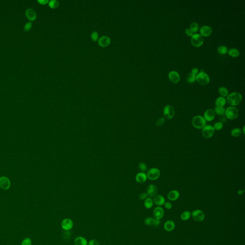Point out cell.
I'll return each mask as SVG.
<instances>
[{
	"label": "cell",
	"mask_w": 245,
	"mask_h": 245,
	"mask_svg": "<svg viewBox=\"0 0 245 245\" xmlns=\"http://www.w3.org/2000/svg\"><path fill=\"white\" fill-rule=\"evenodd\" d=\"M227 102L231 106L238 105L242 101V96L238 92H233L227 96Z\"/></svg>",
	"instance_id": "cell-1"
},
{
	"label": "cell",
	"mask_w": 245,
	"mask_h": 245,
	"mask_svg": "<svg viewBox=\"0 0 245 245\" xmlns=\"http://www.w3.org/2000/svg\"><path fill=\"white\" fill-rule=\"evenodd\" d=\"M192 124L194 128L197 129H202L207 124L204 117L201 115H196L192 118Z\"/></svg>",
	"instance_id": "cell-2"
},
{
	"label": "cell",
	"mask_w": 245,
	"mask_h": 245,
	"mask_svg": "<svg viewBox=\"0 0 245 245\" xmlns=\"http://www.w3.org/2000/svg\"><path fill=\"white\" fill-rule=\"evenodd\" d=\"M225 115L228 119L232 120L237 119L239 115V111L235 106H230L225 109Z\"/></svg>",
	"instance_id": "cell-3"
},
{
	"label": "cell",
	"mask_w": 245,
	"mask_h": 245,
	"mask_svg": "<svg viewBox=\"0 0 245 245\" xmlns=\"http://www.w3.org/2000/svg\"><path fill=\"white\" fill-rule=\"evenodd\" d=\"M191 37V43L194 47H200L204 44V38L201 34H194Z\"/></svg>",
	"instance_id": "cell-4"
},
{
	"label": "cell",
	"mask_w": 245,
	"mask_h": 245,
	"mask_svg": "<svg viewBox=\"0 0 245 245\" xmlns=\"http://www.w3.org/2000/svg\"><path fill=\"white\" fill-rule=\"evenodd\" d=\"M196 80L202 85L208 84L210 82V78L205 72H200L197 75Z\"/></svg>",
	"instance_id": "cell-5"
},
{
	"label": "cell",
	"mask_w": 245,
	"mask_h": 245,
	"mask_svg": "<svg viewBox=\"0 0 245 245\" xmlns=\"http://www.w3.org/2000/svg\"><path fill=\"white\" fill-rule=\"evenodd\" d=\"M146 175L148 179L151 181H155L161 176V171L158 168H151L147 171Z\"/></svg>",
	"instance_id": "cell-6"
},
{
	"label": "cell",
	"mask_w": 245,
	"mask_h": 245,
	"mask_svg": "<svg viewBox=\"0 0 245 245\" xmlns=\"http://www.w3.org/2000/svg\"><path fill=\"white\" fill-rule=\"evenodd\" d=\"M215 131L214 128L211 125H206L202 129V134L204 138L206 139H209L212 138L214 134Z\"/></svg>",
	"instance_id": "cell-7"
},
{
	"label": "cell",
	"mask_w": 245,
	"mask_h": 245,
	"mask_svg": "<svg viewBox=\"0 0 245 245\" xmlns=\"http://www.w3.org/2000/svg\"><path fill=\"white\" fill-rule=\"evenodd\" d=\"M191 216L193 219L197 222H201L204 221L205 218V215L203 211L201 210H195L191 213Z\"/></svg>",
	"instance_id": "cell-8"
},
{
	"label": "cell",
	"mask_w": 245,
	"mask_h": 245,
	"mask_svg": "<svg viewBox=\"0 0 245 245\" xmlns=\"http://www.w3.org/2000/svg\"><path fill=\"white\" fill-rule=\"evenodd\" d=\"M175 115V110L172 106L167 105L164 108L163 115L165 118L168 119H172Z\"/></svg>",
	"instance_id": "cell-9"
},
{
	"label": "cell",
	"mask_w": 245,
	"mask_h": 245,
	"mask_svg": "<svg viewBox=\"0 0 245 245\" xmlns=\"http://www.w3.org/2000/svg\"><path fill=\"white\" fill-rule=\"evenodd\" d=\"M11 186L10 180L6 177H0V188L2 189L6 190L9 189Z\"/></svg>",
	"instance_id": "cell-10"
},
{
	"label": "cell",
	"mask_w": 245,
	"mask_h": 245,
	"mask_svg": "<svg viewBox=\"0 0 245 245\" xmlns=\"http://www.w3.org/2000/svg\"><path fill=\"white\" fill-rule=\"evenodd\" d=\"M61 225L62 229L66 231H69L73 227V221L70 218H65L62 221Z\"/></svg>",
	"instance_id": "cell-11"
},
{
	"label": "cell",
	"mask_w": 245,
	"mask_h": 245,
	"mask_svg": "<svg viewBox=\"0 0 245 245\" xmlns=\"http://www.w3.org/2000/svg\"><path fill=\"white\" fill-rule=\"evenodd\" d=\"M215 117V113L212 109H208L204 113V118L207 122H211L214 120Z\"/></svg>",
	"instance_id": "cell-12"
},
{
	"label": "cell",
	"mask_w": 245,
	"mask_h": 245,
	"mask_svg": "<svg viewBox=\"0 0 245 245\" xmlns=\"http://www.w3.org/2000/svg\"><path fill=\"white\" fill-rule=\"evenodd\" d=\"M154 218L156 219L161 220L164 215V211L161 207H157L153 210Z\"/></svg>",
	"instance_id": "cell-13"
},
{
	"label": "cell",
	"mask_w": 245,
	"mask_h": 245,
	"mask_svg": "<svg viewBox=\"0 0 245 245\" xmlns=\"http://www.w3.org/2000/svg\"><path fill=\"white\" fill-rule=\"evenodd\" d=\"M144 223L146 225L157 227L159 226L161 224V221L160 220L156 219L153 217H148L145 219Z\"/></svg>",
	"instance_id": "cell-14"
},
{
	"label": "cell",
	"mask_w": 245,
	"mask_h": 245,
	"mask_svg": "<svg viewBox=\"0 0 245 245\" xmlns=\"http://www.w3.org/2000/svg\"><path fill=\"white\" fill-rule=\"evenodd\" d=\"M169 80L172 83H178L180 80V76L177 72L175 71H171L169 73Z\"/></svg>",
	"instance_id": "cell-15"
},
{
	"label": "cell",
	"mask_w": 245,
	"mask_h": 245,
	"mask_svg": "<svg viewBox=\"0 0 245 245\" xmlns=\"http://www.w3.org/2000/svg\"><path fill=\"white\" fill-rule=\"evenodd\" d=\"M200 33L202 37H207L210 36L212 33V29L209 26H204L200 28Z\"/></svg>",
	"instance_id": "cell-16"
},
{
	"label": "cell",
	"mask_w": 245,
	"mask_h": 245,
	"mask_svg": "<svg viewBox=\"0 0 245 245\" xmlns=\"http://www.w3.org/2000/svg\"><path fill=\"white\" fill-rule=\"evenodd\" d=\"M146 192V194H148V195L149 197H154L157 195L158 189L155 185L151 184L148 187Z\"/></svg>",
	"instance_id": "cell-17"
},
{
	"label": "cell",
	"mask_w": 245,
	"mask_h": 245,
	"mask_svg": "<svg viewBox=\"0 0 245 245\" xmlns=\"http://www.w3.org/2000/svg\"><path fill=\"white\" fill-rule=\"evenodd\" d=\"M180 192L177 190H172L168 193L167 197L168 199L171 201H175L179 199L180 197Z\"/></svg>",
	"instance_id": "cell-18"
},
{
	"label": "cell",
	"mask_w": 245,
	"mask_h": 245,
	"mask_svg": "<svg viewBox=\"0 0 245 245\" xmlns=\"http://www.w3.org/2000/svg\"><path fill=\"white\" fill-rule=\"evenodd\" d=\"M153 201L154 203L158 207H161L164 205L166 202L164 197L161 195H156L154 197Z\"/></svg>",
	"instance_id": "cell-19"
},
{
	"label": "cell",
	"mask_w": 245,
	"mask_h": 245,
	"mask_svg": "<svg viewBox=\"0 0 245 245\" xmlns=\"http://www.w3.org/2000/svg\"><path fill=\"white\" fill-rule=\"evenodd\" d=\"M111 39L107 36H103L99 38L98 44L102 47H106L110 44Z\"/></svg>",
	"instance_id": "cell-20"
},
{
	"label": "cell",
	"mask_w": 245,
	"mask_h": 245,
	"mask_svg": "<svg viewBox=\"0 0 245 245\" xmlns=\"http://www.w3.org/2000/svg\"><path fill=\"white\" fill-rule=\"evenodd\" d=\"M26 16L31 21H34L36 18V11L32 9L29 8L26 10Z\"/></svg>",
	"instance_id": "cell-21"
},
{
	"label": "cell",
	"mask_w": 245,
	"mask_h": 245,
	"mask_svg": "<svg viewBox=\"0 0 245 245\" xmlns=\"http://www.w3.org/2000/svg\"><path fill=\"white\" fill-rule=\"evenodd\" d=\"M175 227V223L172 220H168L164 225V228L167 232H171Z\"/></svg>",
	"instance_id": "cell-22"
},
{
	"label": "cell",
	"mask_w": 245,
	"mask_h": 245,
	"mask_svg": "<svg viewBox=\"0 0 245 245\" xmlns=\"http://www.w3.org/2000/svg\"><path fill=\"white\" fill-rule=\"evenodd\" d=\"M147 176L145 172H141L138 173L136 176V180L138 183L143 184L147 180Z\"/></svg>",
	"instance_id": "cell-23"
},
{
	"label": "cell",
	"mask_w": 245,
	"mask_h": 245,
	"mask_svg": "<svg viewBox=\"0 0 245 245\" xmlns=\"http://www.w3.org/2000/svg\"><path fill=\"white\" fill-rule=\"evenodd\" d=\"M74 245H88L87 240L82 237H78L74 240Z\"/></svg>",
	"instance_id": "cell-24"
},
{
	"label": "cell",
	"mask_w": 245,
	"mask_h": 245,
	"mask_svg": "<svg viewBox=\"0 0 245 245\" xmlns=\"http://www.w3.org/2000/svg\"><path fill=\"white\" fill-rule=\"evenodd\" d=\"M227 103V100L225 98L219 97L215 101V105L216 107H224Z\"/></svg>",
	"instance_id": "cell-25"
},
{
	"label": "cell",
	"mask_w": 245,
	"mask_h": 245,
	"mask_svg": "<svg viewBox=\"0 0 245 245\" xmlns=\"http://www.w3.org/2000/svg\"><path fill=\"white\" fill-rule=\"evenodd\" d=\"M228 55L231 57H237L240 56V51L238 49L235 48H232L228 51Z\"/></svg>",
	"instance_id": "cell-26"
},
{
	"label": "cell",
	"mask_w": 245,
	"mask_h": 245,
	"mask_svg": "<svg viewBox=\"0 0 245 245\" xmlns=\"http://www.w3.org/2000/svg\"><path fill=\"white\" fill-rule=\"evenodd\" d=\"M153 201L151 197H148L144 201V206L146 209H151L153 205Z\"/></svg>",
	"instance_id": "cell-27"
},
{
	"label": "cell",
	"mask_w": 245,
	"mask_h": 245,
	"mask_svg": "<svg viewBox=\"0 0 245 245\" xmlns=\"http://www.w3.org/2000/svg\"><path fill=\"white\" fill-rule=\"evenodd\" d=\"M241 133H242L241 129L240 128H235L231 131V136L234 138L239 137L241 135Z\"/></svg>",
	"instance_id": "cell-28"
},
{
	"label": "cell",
	"mask_w": 245,
	"mask_h": 245,
	"mask_svg": "<svg viewBox=\"0 0 245 245\" xmlns=\"http://www.w3.org/2000/svg\"><path fill=\"white\" fill-rule=\"evenodd\" d=\"M218 92L221 97L224 98L228 96V93H229L228 90L227 89V88L225 87H221L218 90Z\"/></svg>",
	"instance_id": "cell-29"
},
{
	"label": "cell",
	"mask_w": 245,
	"mask_h": 245,
	"mask_svg": "<svg viewBox=\"0 0 245 245\" xmlns=\"http://www.w3.org/2000/svg\"><path fill=\"white\" fill-rule=\"evenodd\" d=\"M191 213L189 211H185L181 214V219L183 221H187L191 218Z\"/></svg>",
	"instance_id": "cell-30"
},
{
	"label": "cell",
	"mask_w": 245,
	"mask_h": 245,
	"mask_svg": "<svg viewBox=\"0 0 245 245\" xmlns=\"http://www.w3.org/2000/svg\"><path fill=\"white\" fill-rule=\"evenodd\" d=\"M215 114L219 115H223L225 114V109L224 107H216L215 108Z\"/></svg>",
	"instance_id": "cell-31"
},
{
	"label": "cell",
	"mask_w": 245,
	"mask_h": 245,
	"mask_svg": "<svg viewBox=\"0 0 245 245\" xmlns=\"http://www.w3.org/2000/svg\"><path fill=\"white\" fill-rule=\"evenodd\" d=\"M217 52L220 55H225L228 52V49L225 46H220L217 49Z\"/></svg>",
	"instance_id": "cell-32"
},
{
	"label": "cell",
	"mask_w": 245,
	"mask_h": 245,
	"mask_svg": "<svg viewBox=\"0 0 245 245\" xmlns=\"http://www.w3.org/2000/svg\"><path fill=\"white\" fill-rule=\"evenodd\" d=\"M190 29L194 34H196L199 30V26L198 24L196 22H193L190 26Z\"/></svg>",
	"instance_id": "cell-33"
},
{
	"label": "cell",
	"mask_w": 245,
	"mask_h": 245,
	"mask_svg": "<svg viewBox=\"0 0 245 245\" xmlns=\"http://www.w3.org/2000/svg\"><path fill=\"white\" fill-rule=\"evenodd\" d=\"M49 6L52 9H56L58 8L59 4V1H56V0H52L49 1Z\"/></svg>",
	"instance_id": "cell-34"
},
{
	"label": "cell",
	"mask_w": 245,
	"mask_h": 245,
	"mask_svg": "<svg viewBox=\"0 0 245 245\" xmlns=\"http://www.w3.org/2000/svg\"><path fill=\"white\" fill-rule=\"evenodd\" d=\"M196 76L192 74V73H190L189 74L187 78V82L190 83H194L196 80Z\"/></svg>",
	"instance_id": "cell-35"
},
{
	"label": "cell",
	"mask_w": 245,
	"mask_h": 245,
	"mask_svg": "<svg viewBox=\"0 0 245 245\" xmlns=\"http://www.w3.org/2000/svg\"><path fill=\"white\" fill-rule=\"evenodd\" d=\"M215 130L220 131L223 129L224 125L222 122H217L215 124L214 126H213Z\"/></svg>",
	"instance_id": "cell-36"
},
{
	"label": "cell",
	"mask_w": 245,
	"mask_h": 245,
	"mask_svg": "<svg viewBox=\"0 0 245 245\" xmlns=\"http://www.w3.org/2000/svg\"><path fill=\"white\" fill-rule=\"evenodd\" d=\"M32 240L29 238H26L23 240L21 245H32Z\"/></svg>",
	"instance_id": "cell-37"
},
{
	"label": "cell",
	"mask_w": 245,
	"mask_h": 245,
	"mask_svg": "<svg viewBox=\"0 0 245 245\" xmlns=\"http://www.w3.org/2000/svg\"><path fill=\"white\" fill-rule=\"evenodd\" d=\"M139 169H140L142 172H144L146 171L147 170V166H146V164L145 163H144V162H140V163H139Z\"/></svg>",
	"instance_id": "cell-38"
},
{
	"label": "cell",
	"mask_w": 245,
	"mask_h": 245,
	"mask_svg": "<svg viewBox=\"0 0 245 245\" xmlns=\"http://www.w3.org/2000/svg\"><path fill=\"white\" fill-rule=\"evenodd\" d=\"M165 122V118H160L159 119H158L156 122V125L157 126H161L163 125Z\"/></svg>",
	"instance_id": "cell-39"
},
{
	"label": "cell",
	"mask_w": 245,
	"mask_h": 245,
	"mask_svg": "<svg viewBox=\"0 0 245 245\" xmlns=\"http://www.w3.org/2000/svg\"><path fill=\"white\" fill-rule=\"evenodd\" d=\"M98 37H99V34L97 32L94 31L92 33L91 38H92V40L94 41H96L98 40Z\"/></svg>",
	"instance_id": "cell-40"
},
{
	"label": "cell",
	"mask_w": 245,
	"mask_h": 245,
	"mask_svg": "<svg viewBox=\"0 0 245 245\" xmlns=\"http://www.w3.org/2000/svg\"><path fill=\"white\" fill-rule=\"evenodd\" d=\"M32 27V24L31 22H29L24 25V31L26 32L28 31L31 29Z\"/></svg>",
	"instance_id": "cell-41"
},
{
	"label": "cell",
	"mask_w": 245,
	"mask_h": 245,
	"mask_svg": "<svg viewBox=\"0 0 245 245\" xmlns=\"http://www.w3.org/2000/svg\"><path fill=\"white\" fill-rule=\"evenodd\" d=\"M88 245H99L100 243L97 240L93 239V240H90V241L88 243Z\"/></svg>",
	"instance_id": "cell-42"
},
{
	"label": "cell",
	"mask_w": 245,
	"mask_h": 245,
	"mask_svg": "<svg viewBox=\"0 0 245 245\" xmlns=\"http://www.w3.org/2000/svg\"><path fill=\"white\" fill-rule=\"evenodd\" d=\"M148 194H146V192H143L140 194V195H139V199L141 200H145L148 198Z\"/></svg>",
	"instance_id": "cell-43"
},
{
	"label": "cell",
	"mask_w": 245,
	"mask_h": 245,
	"mask_svg": "<svg viewBox=\"0 0 245 245\" xmlns=\"http://www.w3.org/2000/svg\"><path fill=\"white\" fill-rule=\"evenodd\" d=\"M164 205V207H165V208H166L167 209H171L172 207V204L171 202H165Z\"/></svg>",
	"instance_id": "cell-44"
},
{
	"label": "cell",
	"mask_w": 245,
	"mask_h": 245,
	"mask_svg": "<svg viewBox=\"0 0 245 245\" xmlns=\"http://www.w3.org/2000/svg\"><path fill=\"white\" fill-rule=\"evenodd\" d=\"M185 32L187 36H192L194 34L193 32L192 31V30L190 28L186 29L185 30Z\"/></svg>",
	"instance_id": "cell-45"
},
{
	"label": "cell",
	"mask_w": 245,
	"mask_h": 245,
	"mask_svg": "<svg viewBox=\"0 0 245 245\" xmlns=\"http://www.w3.org/2000/svg\"><path fill=\"white\" fill-rule=\"evenodd\" d=\"M192 73L196 76L198 74V73H199V70H198V68H197V67H194V68H193L192 70Z\"/></svg>",
	"instance_id": "cell-46"
},
{
	"label": "cell",
	"mask_w": 245,
	"mask_h": 245,
	"mask_svg": "<svg viewBox=\"0 0 245 245\" xmlns=\"http://www.w3.org/2000/svg\"><path fill=\"white\" fill-rule=\"evenodd\" d=\"M37 2L39 3L40 4L45 5L47 4V3H49V1L48 0H37Z\"/></svg>",
	"instance_id": "cell-47"
},
{
	"label": "cell",
	"mask_w": 245,
	"mask_h": 245,
	"mask_svg": "<svg viewBox=\"0 0 245 245\" xmlns=\"http://www.w3.org/2000/svg\"><path fill=\"white\" fill-rule=\"evenodd\" d=\"M244 191H243V190H239V191L238 192V195H243V194H244Z\"/></svg>",
	"instance_id": "cell-48"
},
{
	"label": "cell",
	"mask_w": 245,
	"mask_h": 245,
	"mask_svg": "<svg viewBox=\"0 0 245 245\" xmlns=\"http://www.w3.org/2000/svg\"><path fill=\"white\" fill-rule=\"evenodd\" d=\"M241 131L244 134V135L245 134V126H244L241 129Z\"/></svg>",
	"instance_id": "cell-49"
}]
</instances>
